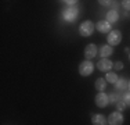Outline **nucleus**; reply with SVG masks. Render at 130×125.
<instances>
[{
    "label": "nucleus",
    "mask_w": 130,
    "mask_h": 125,
    "mask_svg": "<svg viewBox=\"0 0 130 125\" xmlns=\"http://www.w3.org/2000/svg\"><path fill=\"white\" fill-rule=\"evenodd\" d=\"M108 124L109 125H122L123 124V115L120 111H115L108 117Z\"/></svg>",
    "instance_id": "4"
},
{
    "label": "nucleus",
    "mask_w": 130,
    "mask_h": 125,
    "mask_svg": "<svg viewBox=\"0 0 130 125\" xmlns=\"http://www.w3.org/2000/svg\"><path fill=\"white\" fill-rule=\"evenodd\" d=\"M91 122H93V125H107L108 120L104 117V115H101V114H95V115H93Z\"/></svg>",
    "instance_id": "10"
},
{
    "label": "nucleus",
    "mask_w": 130,
    "mask_h": 125,
    "mask_svg": "<svg viewBox=\"0 0 130 125\" xmlns=\"http://www.w3.org/2000/svg\"><path fill=\"white\" fill-rule=\"evenodd\" d=\"M129 60H130V54H129Z\"/></svg>",
    "instance_id": "23"
},
{
    "label": "nucleus",
    "mask_w": 130,
    "mask_h": 125,
    "mask_svg": "<svg viewBox=\"0 0 130 125\" xmlns=\"http://www.w3.org/2000/svg\"><path fill=\"white\" fill-rule=\"evenodd\" d=\"M123 102H125L126 106H130V92H127V93L123 95Z\"/></svg>",
    "instance_id": "17"
},
{
    "label": "nucleus",
    "mask_w": 130,
    "mask_h": 125,
    "mask_svg": "<svg viewBox=\"0 0 130 125\" xmlns=\"http://www.w3.org/2000/svg\"><path fill=\"white\" fill-rule=\"evenodd\" d=\"M129 90H130V81H129Z\"/></svg>",
    "instance_id": "22"
},
{
    "label": "nucleus",
    "mask_w": 130,
    "mask_h": 125,
    "mask_svg": "<svg viewBox=\"0 0 130 125\" xmlns=\"http://www.w3.org/2000/svg\"><path fill=\"white\" fill-rule=\"evenodd\" d=\"M94 86H95V89H97L98 92H104L105 88H107V81H105L104 78H98V79H95Z\"/></svg>",
    "instance_id": "13"
},
{
    "label": "nucleus",
    "mask_w": 130,
    "mask_h": 125,
    "mask_svg": "<svg viewBox=\"0 0 130 125\" xmlns=\"http://www.w3.org/2000/svg\"><path fill=\"white\" fill-rule=\"evenodd\" d=\"M95 104L98 106V107H101V108H104V107H107L108 104H109V97H108L107 95H105L104 92H100L97 96H95Z\"/></svg>",
    "instance_id": "5"
},
{
    "label": "nucleus",
    "mask_w": 130,
    "mask_h": 125,
    "mask_svg": "<svg viewBox=\"0 0 130 125\" xmlns=\"http://www.w3.org/2000/svg\"><path fill=\"white\" fill-rule=\"evenodd\" d=\"M64 3H67V4L72 6V4H75V3H78V2H64Z\"/></svg>",
    "instance_id": "21"
},
{
    "label": "nucleus",
    "mask_w": 130,
    "mask_h": 125,
    "mask_svg": "<svg viewBox=\"0 0 130 125\" xmlns=\"http://www.w3.org/2000/svg\"><path fill=\"white\" fill-rule=\"evenodd\" d=\"M113 53V47L112 46H109V45H105V46H103L101 47V50H100V56L103 58H107V57H109L111 54Z\"/></svg>",
    "instance_id": "12"
},
{
    "label": "nucleus",
    "mask_w": 130,
    "mask_h": 125,
    "mask_svg": "<svg viewBox=\"0 0 130 125\" xmlns=\"http://www.w3.org/2000/svg\"><path fill=\"white\" fill-rule=\"evenodd\" d=\"M107 40H108V45H109V46L119 45V43L122 42V32L118 31V29L111 31V32L108 33V36H107Z\"/></svg>",
    "instance_id": "2"
},
{
    "label": "nucleus",
    "mask_w": 130,
    "mask_h": 125,
    "mask_svg": "<svg viewBox=\"0 0 130 125\" xmlns=\"http://www.w3.org/2000/svg\"><path fill=\"white\" fill-rule=\"evenodd\" d=\"M115 106H116V110L118 111H123V110H125V107H126V104H125V102H123V100H119Z\"/></svg>",
    "instance_id": "16"
},
{
    "label": "nucleus",
    "mask_w": 130,
    "mask_h": 125,
    "mask_svg": "<svg viewBox=\"0 0 130 125\" xmlns=\"http://www.w3.org/2000/svg\"><path fill=\"white\" fill-rule=\"evenodd\" d=\"M98 3H100V4H103V6H111L113 2H109V0H108V2H105V0H101V2H98Z\"/></svg>",
    "instance_id": "20"
},
{
    "label": "nucleus",
    "mask_w": 130,
    "mask_h": 125,
    "mask_svg": "<svg viewBox=\"0 0 130 125\" xmlns=\"http://www.w3.org/2000/svg\"><path fill=\"white\" fill-rule=\"evenodd\" d=\"M122 6L126 8V10H130V0H125V2H122Z\"/></svg>",
    "instance_id": "19"
},
{
    "label": "nucleus",
    "mask_w": 130,
    "mask_h": 125,
    "mask_svg": "<svg viewBox=\"0 0 130 125\" xmlns=\"http://www.w3.org/2000/svg\"><path fill=\"white\" fill-rule=\"evenodd\" d=\"M95 27H97V31H98V32H101V33H109L111 31H112V29H111V24L108 22L107 20H105V21H98Z\"/></svg>",
    "instance_id": "9"
},
{
    "label": "nucleus",
    "mask_w": 130,
    "mask_h": 125,
    "mask_svg": "<svg viewBox=\"0 0 130 125\" xmlns=\"http://www.w3.org/2000/svg\"><path fill=\"white\" fill-rule=\"evenodd\" d=\"M94 32V24L91 22V21H83L82 24L79 25V33L80 36H90L91 33Z\"/></svg>",
    "instance_id": "1"
},
{
    "label": "nucleus",
    "mask_w": 130,
    "mask_h": 125,
    "mask_svg": "<svg viewBox=\"0 0 130 125\" xmlns=\"http://www.w3.org/2000/svg\"><path fill=\"white\" fill-rule=\"evenodd\" d=\"M93 71H94V65H93V62L90 60H85L83 62H80L79 74L82 75V77H89V75H91Z\"/></svg>",
    "instance_id": "3"
},
{
    "label": "nucleus",
    "mask_w": 130,
    "mask_h": 125,
    "mask_svg": "<svg viewBox=\"0 0 130 125\" xmlns=\"http://www.w3.org/2000/svg\"><path fill=\"white\" fill-rule=\"evenodd\" d=\"M76 17H78V10H76L75 7H69V8H67V10L64 11V20L68 21V22L75 21Z\"/></svg>",
    "instance_id": "7"
},
{
    "label": "nucleus",
    "mask_w": 130,
    "mask_h": 125,
    "mask_svg": "<svg viewBox=\"0 0 130 125\" xmlns=\"http://www.w3.org/2000/svg\"><path fill=\"white\" fill-rule=\"evenodd\" d=\"M118 75L115 72H107V75H105V81H108L109 83H116L118 82Z\"/></svg>",
    "instance_id": "15"
},
{
    "label": "nucleus",
    "mask_w": 130,
    "mask_h": 125,
    "mask_svg": "<svg viewBox=\"0 0 130 125\" xmlns=\"http://www.w3.org/2000/svg\"><path fill=\"white\" fill-rule=\"evenodd\" d=\"M115 89L119 90V92H125V90L129 89V82L126 79H123V78H120V79H118V82L115 83Z\"/></svg>",
    "instance_id": "11"
},
{
    "label": "nucleus",
    "mask_w": 130,
    "mask_h": 125,
    "mask_svg": "<svg viewBox=\"0 0 130 125\" xmlns=\"http://www.w3.org/2000/svg\"><path fill=\"white\" fill-rule=\"evenodd\" d=\"M95 56H97V46H95L94 43H90V45L86 46V49H85V57L90 60V58H94Z\"/></svg>",
    "instance_id": "8"
},
{
    "label": "nucleus",
    "mask_w": 130,
    "mask_h": 125,
    "mask_svg": "<svg viewBox=\"0 0 130 125\" xmlns=\"http://www.w3.org/2000/svg\"><path fill=\"white\" fill-rule=\"evenodd\" d=\"M113 67V62L109 60V58H101L100 61L97 62V68L103 72H108V70Z\"/></svg>",
    "instance_id": "6"
},
{
    "label": "nucleus",
    "mask_w": 130,
    "mask_h": 125,
    "mask_svg": "<svg viewBox=\"0 0 130 125\" xmlns=\"http://www.w3.org/2000/svg\"><path fill=\"white\" fill-rule=\"evenodd\" d=\"M118 18H119V14H118L115 10H111V11H108V12H107V21H108L109 24L116 22Z\"/></svg>",
    "instance_id": "14"
},
{
    "label": "nucleus",
    "mask_w": 130,
    "mask_h": 125,
    "mask_svg": "<svg viewBox=\"0 0 130 125\" xmlns=\"http://www.w3.org/2000/svg\"><path fill=\"white\" fill-rule=\"evenodd\" d=\"M113 67H115V70H122V68H123V62L122 61H116L115 64H113Z\"/></svg>",
    "instance_id": "18"
}]
</instances>
